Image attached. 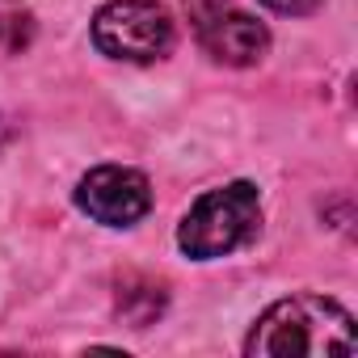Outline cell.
I'll return each mask as SVG.
<instances>
[{
	"instance_id": "277c9868",
	"label": "cell",
	"mask_w": 358,
	"mask_h": 358,
	"mask_svg": "<svg viewBox=\"0 0 358 358\" xmlns=\"http://www.w3.org/2000/svg\"><path fill=\"white\" fill-rule=\"evenodd\" d=\"M76 207L106 224V228H131L152 211V186L139 169L127 164H101L80 177L76 186Z\"/></svg>"
},
{
	"instance_id": "7a4b0ae2",
	"label": "cell",
	"mask_w": 358,
	"mask_h": 358,
	"mask_svg": "<svg viewBox=\"0 0 358 358\" xmlns=\"http://www.w3.org/2000/svg\"><path fill=\"white\" fill-rule=\"evenodd\" d=\"M262 224V203H257V186L253 182H232V186H220L211 194H203L182 228H177V245L182 253L199 257V262H211V257H224L232 249H241Z\"/></svg>"
},
{
	"instance_id": "8992f818",
	"label": "cell",
	"mask_w": 358,
	"mask_h": 358,
	"mask_svg": "<svg viewBox=\"0 0 358 358\" xmlns=\"http://www.w3.org/2000/svg\"><path fill=\"white\" fill-rule=\"evenodd\" d=\"M34 43V13L26 0H0V51L22 55Z\"/></svg>"
},
{
	"instance_id": "5b68a950",
	"label": "cell",
	"mask_w": 358,
	"mask_h": 358,
	"mask_svg": "<svg viewBox=\"0 0 358 358\" xmlns=\"http://www.w3.org/2000/svg\"><path fill=\"white\" fill-rule=\"evenodd\" d=\"M190 13H194V22H199L203 47H207L220 64H228V68H249V64H257V59L266 55V47H270V30H266L257 17L241 13V9H224V5L203 9V5H190Z\"/></svg>"
},
{
	"instance_id": "6da1fadb",
	"label": "cell",
	"mask_w": 358,
	"mask_h": 358,
	"mask_svg": "<svg viewBox=\"0 0 358 358\" xmlns=\"http://www.w3.org/2000/svg\"><path fill=\"white\" fill-rule=\"evenodd\" d=\"M354 320L337 299L324 295H291L278 299L249 333L245 354L253 358H287V354H354Z\"/></svg>"
},
{
	"instance_id": "52a82bcc",
	"label": "cell",
	"mask_w": 358,
	"mask_h": 358,
	"mask_svg": "<svg viewBox=\"0 0 358 358\" xmlns=\"http://www.w3.org/2000/svg\"><path fill=\"white\" fill-rule=\"evenodd\" d=\"M262 5H270L274 13H291V17H299V13H312L320 0H262Z\"/></svg>"
},
{
	"instance_id": "3957f363",
	"label": "cell",
	"mask_w": 358,
	"mask_h": 358,
	"mask_svg": "<svg viewBox=\"0 0 358 358\" xmlns=\"http://www.w3.org/2000/svg\"><path fill=\"white\" fill-rule=\"evenodd\" d=\"M93 43L110 59L152 64L173 47V22L160 0H110L93 17Z\"/></svg>"
}]
</instances>
